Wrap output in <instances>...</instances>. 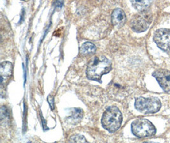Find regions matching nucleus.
<instances>
[{
	"mask_svg": "<svg viewBox=\"0 0 170 143\" xmlns=\"http://www.w3.org/2000/svg\"><path fill=\"white\" fill-rule=\"evenodd\" d=\"M111 70L112 63L106 57H94L87 64V77L89 80L102 83V76L108 73Z\"/></svg>",
	"mask_w": 170,
	"mask_h": 143,
	"instance_id": "obj_1",
	"label": "nucleus"
},
{
	"mask_svg": "<svg viewBox=\"0 0 170 143\" xmlns=\"http://www.w3.org/2000/svg\"><path fill=\"white\" fill-rule=\"evenodd\" d=\"M13 66L9 61H4L0 65V77H1V87L6 85L12 74Z\"/></svg>",
	"mask_w": 170,
	"mask_h": 143,
	"instance_id": "obj_8",
	"label": "nucleus"
},
{
	"mask_svg": "<svg viewBox=\"0 0 170 143\" xmlns=\"http://www.w3.org/2000/svg\"><path fill=\"white\" fill-rule=\"evenodd\" d=\"M131 3L136 10L140 12L147 10L148 8L152 3L151 1H131Z\"/></svg>",
	"mask_w": 170,
	"mask_h": 143,
	"instance_id": "obj_12",
	"label": "nucleus"
},
{
	"mask_svg": "<svg viewBox=\"0 0 170 143\" xmlns=\"http://www.w3.org/2000/svg\"><path fill=\"white\" fill-rule=\"evenodd\" d=\"M134 106L138 111L143 114H152L159 111L161 103L159 99L156 97H140L136 99Z\"/></svg>",
	"mask_w": 170,
	"mask_h": 143,
	"instance_id": "obj_4",
	"label": "nucleus"
},
{
	"mask_svg": "<svg viewBox=\"0 0 170 143\" xmlns=\"http://www.w3.org/2000/svg\"><path fill=\"white\" fill-rule=\"evenodd\" d=\"M96 47L95 44L91 42H86L80 48V52L82 55H92L96 53Z\"/></svg>",
	"mask_w": 170,
	"mask_h": 143,
	"instance_id": "obj_10",
	"label": "nucleus"
},
{
	"mask_svg": "<svg viewBox=\"0 0 170 143\" xmlns=\"http://www.w3.org/2000/svg\"><path fill=\"white\" fill-rule=\"evenodd\" d=\"M153 19L152 13L148 11H144L134 15L131 20L130 25L132 29L137 32L145 31L150 26Z\"/></svg>",
	"mask_w": 170,
	"mask_h": 143,
	"instance_id": "obj_5",
	"label": "nucleus"
},
{
	"mask_svg": "<svg viewBox=\"0 0 170 143\" xmlns=\"http://www.w3.org/2000/svg\"><path fill=\"white\" fill-rule=\"evenodd\" d=\"M83 116V111L81 109L73 108L71 111V115L68 117L70 123L73 124H76L82 120Z\"/></svg>",
	"mask_w": 170,
	"mask_h": 143,
	"instance_id": "obj_11",
	"label": "nucleus"
},
{
	"mask_svg": "<svg viewBox=\"0 0 170 143\" xmlns=\"http://www.w3.org/2000/svg\"><path fill=\"white\" fill-rule=\"evenodd\" d=\"M69 143H89V142L82 135L75 134L70 137Z\"/></svg>",
	"mask_w": 170,
	"mask_h": 143,
	"instance_id": "obj_13",
	"label": "nucleus"
},
{
	"mask_svg": "<svg viewBox=\"0 0 170 143\" xmlns=\"http://www.w3.org/2000/svg\"><path fill=\"white\" fill-rule=\"evenodd\" d=\"M159 85L166 92L170 91V72L164 69H158L152 74Z\"/></svg>",
	"mask_w": 170,
	"mask_h": 143,
	"instance_id": "obj_7",
	"label": "nucleus"
},
{
	"mask_svg": "<svg viewBox=\"0 0 170 143\" xmlns=\"http://www.w3.org/2000/svg\"><path fill=\"white\" fill-rule=\"evenodd\" d=\"M153 40L159 48L170 55V29L161 28L156 30Z\"/></svg>",
	"mask_w": 170,
	"mask_h": 143,
	"instance_id": "obj_6",
	"label": "nucleus"
},
{
	"mask_svg": "<svg viewBox=\"0 0 170 143\" xmlns=\"http://www.w3.org/2000/svg\"><path fill=\"white\" fill-rule=\"evenodd\" d=\"M131 131L137 137L144 138L154 136L156 133V129L149 120L139 119L132 123Z\"/></svg>",
	"mask_w": 170,
	"mask_h": 143,
	"instance_id": "obj_3",
	"label": "nucleus"
},
{
	"mask_svg": "<svg viewBox=\"0 0 170 143\" xmlns=\"http://www.w3.org/2000/svg\"><path fill=\"white\" fill-rule=\"evenodd\" d=\"M126 21V16L121 8H115L112 13V22L115 26L121 28Z\"/></svg>",
	"mask_w": 170,
	"mask_h": 143,
	"instance_id": "obj_9",
	"label": "nucleus"
},
{
	"mask_svg": "<svg viewBox=\"0 0 170 143\" xmlns=\"http://www.w3.org/2000/svg\"><path fill=\"white\" fill-rule=\"evenodd\" d=\"M47 100H48V102L49 103V105L50 106V108L52 109H54V97L52 96H48V98H47Z\"/></svg>",
	"mask_w": 170,
	"mask_h": 143,
	"instance_id": "obj_14",
	"label": "nucleus"
},
{
	"mask_svg": "<svg viewBox=\"0 0 170 143\" xmlns=\"http://www.w3.org/2000/svg\"><path fill=\"white\" fill-rule=\"evenodd\" d=\"M143 143H159V142H152V141H147V142H144Z\"/></svg>",
	"mask_w": 170,
	"mask_h": 143,
	"instance_id": "obj_15",
	"label": "nucleus"
},
{
	"mask_svg": "<svg viewBox=\"0 0 170 143\" xmlns=\"http://www.w3.org/2000/svg\"><path fill=\"white\" fill-rule=\"evenodd\" d=\"M122 122V115L116 106H110L104 112L101 119L103 128L110 132H114L120 128Z\"/></svg>",
	"mask_w": 170,
	"mask_h": 143,
	"instance_id": "obj_2",
	"label": "nucleus"
}]
</instances>
